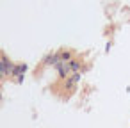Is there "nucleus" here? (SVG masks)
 <instances>
[{"label":"nucleus","mask_w":130,"mask_h":128,"mask_svg":"<svg viewBox=\"0 0 130 128\" xmlns=\"http://www.w3.org/2000/svg\"><path fill=\"white\" fill-rule=\"evenodd\" d=\"M25 69H27L25 66H14V69H13V75H16L18 82L22 80V75H23V71H25Z\"/></svg>","instance_id":"1"}]
</instances>
